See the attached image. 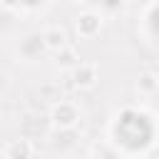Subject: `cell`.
Returning a JSON list of instances; mask_svg holds the SVG:
<instances>
[{"label": "cell", "mask_w": 159, "mask_h": 159, "mask_svg": "<svg viewBox=\"0 0 159 159\" xmlns=\"http://www.w3.org/2000/svg\"><path fill=\"white\" fill-rule=\"evenodd\" d=\"M50 119H52V122H55L60 129H62V127H75V124H77V119H80V112H77L75 102L60 99V102H55Z\"/></svg>", "instance_id": "1"}, {"label": "cell", "mask_w": 159, "mask_h": 159, "mask_svg": "<svg viewBox=\"0 0 159 159\" xmlns=\"http://www.w3.org/2000/svg\"><path fill=\"white\" fill-rule=\"evenodd\" d=\"M99 80V72H97V65L92 62H77L72 67V84L80 87V89H89L94 87Z\"/></svg>", "instance_id": "2"}, {"label": "cell", "mask_w": 159, "mask_h": 159, "mask_svg": "<svg viewBox=\"0 0 159 159\" xmlns=\"http://www.w3.org/2000/svg\"><path fill=\"white\" fill-rule=\"evenodd\" d=\"M99 27H102V15H97V12H82L77 17V32L82 37H94L99 32Z\"/></svg>", "instance_id": "3"}, {"label": "cell", "mask_w": 159, "mask_h": 159, "mask_svg": "<svg viewBox=\"0 0 159 159\" xmlns=\"http://www.w3.org/2000/svg\"><path fill=\"white\" fill-rule=\"evenodd\" d=\"M42 37H45L47 50H52V52H60L65 45H70V42H67V32H65L62 27H47V30L42 32Z\"/></svg>", "instance_id": "4"}, {"label": "cell", "mask_w": 159, "mask_h": 159, "mask_svg": "<svg viewBox=\"0 0 159 159\" xmlns=\"http://www.w3.org/2000/svg\"><path fill=\"white\" fill-rule=\"evenodd\" d=\"M57 62L60 65H65V67H75L80 60H77V50L72 47V45H65L60 52H57Z\"/></svg>", "instance_id": "5"}, {"label": "cell", "mask_w": 159, "mask_h": 159, "mask_svg": "<svg viewBox=\"0 0 159 159\" xmlns=\"http://www.w3.org/2000/svg\"><path fill=\"white\" fill-rule=\"evenodd\" d=\"M40 94H42L47 102H60V99H62L60 84H55V82H45V84H40Z\"/></svg>", "instance_id": "6"}, {"label": "cell", "mask_w": 159, "mask_h": 159, "mask_svg": "<svg viewBox=\"0 0 159 159\" xmlns=\"http://www.w3.org/2000/svg\"><path fill=\"white\" fill-rule=\"evenodd\" d=\"M22 154H35V149L27 144V139H22V142H12V144L5 149V157H22Z\"/></svg>", "instance_id": "7"}, {"label": "cell", "mask_w": 159, "mask_h": 159, "mask_svg": "<svg viewBox=\"0 0 159 159\" xmlns=\"http://www.w3.org/2000/svg\"><path fill=\"white\" fill-rule=\"evenodd\" d=\"M137 87H139L142 92H154V89L159 87V80H157L154 75H149V72H147V75H142V80H139V84H137Z\"/></svg>", "instance_id": "8"}]
</instances>
